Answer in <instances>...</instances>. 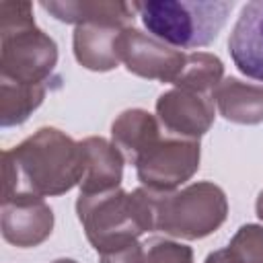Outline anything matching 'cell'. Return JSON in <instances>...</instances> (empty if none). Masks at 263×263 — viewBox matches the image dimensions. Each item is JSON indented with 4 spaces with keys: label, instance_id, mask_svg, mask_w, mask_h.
<instances>
[{
    "label": "cell",
    "instance_id": "21",
    "mask_svg": "<svg viewBox=\"0 0 263 263\" xmlns=\"http://www.w3.org/2000/svg\"><path fill=\"white\" fill-rule=\"evenodd\" d=\"M255 212H257V216L263 220V191L257 195V201H255Z\"/></svg>",
    "mask_w": 263,
    "mask_h": 263
},
{
    "label": "cell",
    "instance_id": "17",
    "mask_svg": "<svg viewBox=\"0 0 263 263\" xmlns=\"http://www.w3.org/2000/svg\"><path fill=\"white\" fill-rule=\"evenodd\" d=\"M228 263H263V226L242 224L228 247H224Z\"/></svg>",
    "mask_w": 263,
    "mask_h": 263
},
{
    "label": "cell",
    "instance_id": "6",
    "mask_svg": "<svg viewBox=\"0 0 263 263\" xmlns=\"http://www.w3.org/2000/svg\"><path fill=\"white\" fill-rule=\"evenodd\" d=\"M199 156V140L171 136L160 127L140 148L132 164L136 166L142 187L152 191H175L197 173Z\"/></svg>",
    "mask_w": 263,
    "mask_h": 263
},
{
    "label": "cell",
    "instance_id": "11",
    "mask_svg": "<svg viewBox=\"0 0 263 263\" xmlns=\"http://www.w3.org/2000/svg\"><path fill=\"white\" fill-rule=\"evenodd\" d=\"M41 8L62 23L74 27L80 25H111L129 27L134 25L136 4L115 0H43Z\"/></svg>",
    "mask_w": 263,
    "mask_h": 263
},
{
    "label": "cell",
    "instance_id": "22",
    "mask_svg": "<svg viewBox=\"0 0 263 263\" xmlns=\"http://www.w3.org/2000/svg\"><path fill=\"white\" fill-rule=\"evenodd\" d=\"M51 263H78V261H74V259H66V257H62V259H55V261H51Z\"/></svg>",
    "mask_w": 263,
    "mask_h": 263
},
{
    "label": "cell",
    "instance_id": "19",
    "mask_svg": "<svg viewBox=\"0 0 263 263\" xmlns=\"http://www.w3.org/2000/svg\"><path fill=\"white\" fill-rule=\"evenodd\" d=\"M142 242H134L121 251L101 255V263H142Z\"/></svg>",
    "mask_w": 263,
    "mask_h": 263
},
{
    "label": "cell",
    "instance_id": "9",
    "mask_svg": "<svg viewBox=\"0 0 263 263\" xmlns=\"http://www.w3.org/2000/svg\"><path fill=\"white\" fill-rule=\"evenodd\" d=\"M53 230V212L43 197L18 195L2 201V236L18 249L41 245Z\"/></svg>",
    "mask_w": 263,
    "mask_h": 263
},
{
    "label": "cell",
    "instance_id": "5",
    "mask_svg": "<svg viewBox=\"0 0 263 263\" xmlns=\"http://www.w3.org/2000/svg\"><path fill=\"white\" fill-rule=\"evenodd\" d=\"M148 191L154 230L173 238H205L228 216L226 193L212 181H197L175 191Z\"/></svg>",
    "mask_w": 263,
    "mask_h": 263
},
{
    "label": "cell",
    "instance_id": "20",
    "mask_svg": "<svg viewBox=\"0 0 263 263\" xmlns=\"http://www.w3.org/2000/svg\"><path fill=\"white\" fill-rule=\"evenodd\" d=\"M205 263H228V259H226V253H224V249H220V251H214V253H210V255H208V259H205Z\"/></svg>",
    "mask_w": 263,
    "mask_h": 263
},
{
    "label": "cell",
    "instance_id": "3",
    "mask_svg": "<svg viewBox=\"0 0 263 263\" xmlns=\"http://www.w3.org/2000/svg\"><path fill=\"white\" fill-rule=\"evenodd\" d=\"M58 64L55 41L35 25L31 2H0V80L47 86Z\"/></svg>",
    "mask_w": 263,
    "mask_h": 263
},
{
    "label": "cell",
    "instance_id": "4",
    "mask_svg": "<svg viewBox=\"0 0 263 263\" xmlns=\"http://www.w3.org/2000/svg\"><path fill=\"white\" fill-rule=\"evenodd\" d=\"M134 4L146 31L177 49L210 45L234 6L228 0H146Z\"/></svg>",
    "mask_w": 263,
    "mask_h": 263
},
{
    "label": "cell",
    "instance_id": "10",
    "mask_svg": "<svg viewBox=\"0 0 263 263\" xmlns=\"http://www.w3.org/2000/svg\"><path fill=\"white\" fill-rule=\"evenodd\" d=\"M228 51L247 78L263 82V0L247 2L228 37Z\"/></svg>",
    "mask_w": 263,
    "mask_h": 263
},
{
    "label": "cell",
    "instance_id": "2",
    "mask_svg": "<svg viewBox=\"0 0 263 263\" xmlns=\"http://www.w3.org/2000/svg\"><path fill=\"white\" fill-rule=\"evenodd\" d=\"M76 214L84 234L99 255L121 251L138 238L154 230L152 201L146 187L132 193L121 187L101 193H80L76 199Z\"/></svg>",
    "mask_w": 263,
    "mask_h": 263
},
{
    "label": "cell",
    "instance_id": "8",
    "mask_svg": "<svg viewBox=\"0 0 263 263\" xmlns=\"http://www.w3.org/2000/svg\"><path fill=\"white\" fill-rule=\"evenodd\" d=\"M216 105L212 95L177 88L156 99V119L162 132L187 140H199L214 123Z\"/></svg>",
    "mask_w": 263,
    "mask_h": 263
},
{
    "label": "cell",
    "instance_id": "15",
    "mask_svg": "<svg viewBox=\"0 0 263 263\" xmlns=\"http://www.w3.org/2000/svg\"><path fill=\"white\" fill-rule=\"evenodd\" d=\"M47 86H31L0 80V125H21L43 103Z\"/></svg>",
    "mask_w": 263,
    "mask_h": 263
},
{
    "label": "cell",
    "instance_id": "1",
    "mask_svg": "<svg viewBox=\"0 0 263 263\" xmlns=\"http://www.w3.org/2000/svg\"><path fill=\"white\" fill-rule=\"evenodd\" d=\"M84 175L80 142L58 127H39L18 146L2 152V201L18 195H62Z\"/></svg>",
    "mask_w": 263,
    "mask_h": 263
},
{
    "label": "cell",
    "instance_id": "18",
    "mask_svg": "<svg viewBox=\"0 0 263 263\" xmlns=\"http://www.w3.org/2000/svg\"><path fill=\"white\" fill-rule=\"evenodd\" d=\"M142 263H193L191 247L171 238L152 236L142 242Z\"/></svg>",
    "mask_w": 263,
    "mask_h": 263
},
{
    "label": "cell",
    "instance_id": "13",
    "mask_svg": "<svg viewBox=\"0 0 263 263\" xmlns=\"http://www.w3.org/2000/svg\"><path fill=\"white\" fill-rule=\"evenodd\" d=\"M218 113L232 123L257 125L263 121V84L224 78L212 92Z\"/></svg>",
    "mask_w": 263,
    "mask_h": 263
},
{
    "label": "cell",
    "instance_id": "16",
    "mask_svg": "<svg viewBox=\"0 0 263 263\" xmlns=\"http://www.w3.org/2000/svg\"><path fill=\"white\" fill-rule=\"evenodd\" d=\"M222 80H224V64L218 55L210 51H191L187 53L185 66L179 78L173 82V86L212 95Z\"/></svg>",
    "mask_w": 263,
    "mask_h": 263
},
{
    "label": "cell",
    "instance_id": "7",
    "mask_svg": "<svg viewBox=\"0 0 263 263\" xmlns=\"http://www.w3.org/2000/svg\"><path fill=\"white\" fill-rule=\"evenodd\" d=\"M117 55L127 72L160 82H175L185 66L187 53L183 49L171 47L164 41L136 29L134 25L125 27L117 35Z\"/></svg>",
    "mask_w": 263,
    "mask_h": 263
},
{
    "label": "cell",
    "instance_id": "14",
    "mask_svg": "<svg viewBox=\"0 0 263 263\" xmlns=\"http://www.w3.org/2000/svg\"><path fill=\"white\" fill-rule=\"evenodd\" d=\"M125 27H111V25H80L74 29L72 35V49L76 62L92 72H109L117 68V35Z\"/></svg>",
    "mask_w": 263,
    "mask_h": 263
},
{
    "label": "cell",
    "instance_id": "12",
    "mask_svg": "<svg viewBox=\"0 0 263 263\" xmlns=\"http://www.w3.org/2000/svg\"><path fill=\"white\" fill-rule=\"evenodd\" d=\"M84 175L80 181V193H101L111 191L121 185L123 179V154L113 142L90 136L80 142Z\"/></svg>",
    "mask_w": 263,
    "mask_h": 263
}]
</instances>
